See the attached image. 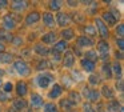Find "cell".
Wrapping results in <instances>:
<instances>
[{
    "label": "cell",
    "mask_w": 124,
    "mask_h": 112,
    "mask_svg": "<svg viewBox=\"0 0 124 112\" xmlns=\"http://www.w3.org/2000/svg\"><path fill=\"white\" fill-rule=\"evenodd\" d=\"M14 68H15V71H16L20 76H28L30 72H31L30 65H28L24 60H16L14 63Z\"/></svg>",
    "instance_id": "obj_1"
},
{
    "label": "cell",
    "mask_w": 124,
    "mask_h": 112,
    "mask_svg": "<svg viewBox=\"0 0 124 112\" xmlns=\"http://www.w3.org/2000/svg\"><path fill=\"white\" fill-rule=\"evenodd\" d=\"M36 81L40 88H48L49 84L54 81V76L51 73H41L36 77Z\"/></svg>",
    "instance_id": "obj_2"
},
{
    "label": "cell",
    "mask_w": 124,
    "mask_h": 112,
    "mask_svg": "<svg viewBox=\"0 0 124 112\" xmlns=\"http://www.w3.org/2000/svg\"><path fill=\"white\" fill-rule=\"evenodd\" d=\"M97 51H99L103 60L107 61L108 60V52H109V44L107 41H104V40H101V41L97 43Z\"/></svg>",
    "instance_id": "obj_3"
},
{
    "label": "cell",
    "mask_w": 124,
    "mask_h": 112,
    "mask_svg": "<svg viewBox=\"0 0 124 112\" xmlns=\"http://www.w3.org/2000/svg\"><path fill=\"white\" fill-rule=\"evenodd\" d=\"M3 27L4 29H8V31H11V29H14L16 27V21L14 19V15L7 13V15L3 16Z\"/></svg>",
    "instance_id": "obj_4"
},
{
    "label": "cell",
    "mask_w": 124,
    "mask_h": 112,
    "mask_svg": "<svg viewBox=\"0 0 124 112\" xmlns=\"http://www.w3.org/2000/svg\"><path fill=\"white\" fill-rule=\"evenodd\" d=\"M96 27H97V29H99V33H100V36L103 37V39H107L108 36H109V31H108V27L104 24V21L101 20L100 17H96Z\"/></svg>",
    "instance_id": "obj_5"
},
{
    "label": "cell",
    "mask_w": 124,
    "mask_h": 112,
    "mask_svg": "<svg viewBox=\"0 0 124 112\" xmlns=\"http://www.w3.org/2000/svg\"><path fill=\"white\" fill-rule=\"evenodd\" d=\"M70 21H71V19H70V15H68V13L59 12L56 15V20H55V23H57L60 27H65V25L70 24Z\"/></svg>",
    "instance_id": "obj_6"
},
{
    "label": "cell",
    "mask_w": 124,
    "mask_h": 112,
    "mask_svg": "<svg viewBox=\"0 0 124 112\" xmlns=\"http://www.w3.org/2000/svg\"><path fill=\"white\" fill-rule=\"evenodd\" d=\"M28 92V87H27V83L23 81V80H20V81L16 83V93L17 96H20V97H24L25 95H27Z\"/></svg>",
    "instance_id": "obj_7"
},
{
    "label": "cell",
    "mask_w": 124,
    "mask_h": 112,
    "mask_svg": "<svg viewBox=\"0 0 124 112\" xmlns=\"http://www.w3.org/2000/svg\"><path fill=\"white\" fill-rule=\"evenodd\" d=\"M73 64H75V56H73L72 52H65L64 57H63V65L65 67V68H72Z\"/></svg>",
    "instance_id": "obj_8"
},
{
    "label": "cell",
    "mask_w": 124,
    "mask_h": 112,
    "mask_svg": "<svg viewBox=\"0 0 124 112\" xmlns=\"http://www.w3.org/2000/svg\"><path fill=\"white\" fill-rule=\"evenodd\" d=\"M40 20V13L33 11V12H30L27 16H25V24L27 25H32V24L38 23Z\"/></svg>",
    "instance_id": "obj_9"
},
{
    "label": "cell",
    "mask_w": 124,
    "mask_h": 112,
    "mask_svg": "<svg viewBox=\"0 0 124 112\" xmlns=\"http://www.w3.org/2000/svg\"><path fill=\"white\" fill-rule=\"evenodd\" d=\"M123 107L120 105L117 100H111L107 103V112H121Z\"/></svg>",
    "instance_id": "obj_10"
},
{
    "label": "cell",
    "mask_w": 124,
    "mask_h": 112,
    "mask_svg": "<svg viewBox=\"0 0 124 112\" xmlns=\"http://www.w3.org/2000/svg\"><path fill=\"white\" fill-rule=\"evenodd\" d=\"M43 23L46 27H48V28H52V27H55V17L54 15H52L51 12H44L43 13Z\"/></svg>",
    "instance_id": "obj_11"
},
{
    "label": "cell",
    "mask_w": 124,
    "mask_h": 112,
    "mask_svg": "<svg viewBox=\"0 0 124 112\" xmlns=\"http://www.w3.org/2000/svg\"><path fill=\"white\" fill-rule=\"evenodd\" d=\"M87 99L89 100V103H99V99H100V92L97 89H89L87 91Z\"/></svg>",
    "instance_id": "obj_12"
},
{
    "label": "cell",
    "mask_w": 124,
    "mask_h": 112,
    "mask_svg": "<svg viewBox=\"0 0 124 112\" xmlns=\"http://www.w3.org/2000/svg\"><path fill=\"white\" fill-rule=\"evenodd\" d=\"M95 43L92 39H89V37L87 36H80L78 39V47L79 48H85V47H92Z\"/></svg>",
    "instance_id": "obj_13"
},
{
    "label": "cell",
    "mask_w": 124,
    "mask_h": 112,
    "mask_svg": "<svg viewBox=\"0 0 124 112\" xmlns=\"http://www.w3.org/2000/svg\"><path fill=\"white\" fill-rule=\"evenodd\" d=\"M31 105L33 108H40L43 105V97L39 93H32L31 95Z\"/></svg>",
    "instance_id": "obj_14"
},
{
    "label": "cell",
    "mask_w": 124,
    "mask_h": 112,
    "mask_svg": "<svg viewBox=\"0 0 124 112\" xmlns=\"http://www.w3.org/2000/svg\"><path fill=\"white\" fill-rule=\"evenodd\" d=\"M62 92H63L62 85H59V84H54V87H52L51 92L48 93V97H49V99H57L60 95H62Z\"/></svg>",
    "instance_id": "obj_15"
},
{
    "label": "cell",
    "mask_w": 124,
    "mask_h": 112,
    "mask_svg": "<svg viewBox=\"0 0 124 112\" xmlns=\"http://www.w3.org/2000/svg\"><path fill=\"white\" fill-rule=\"evenodd\" d=\"M103 21H104V24L105 25H113V24H116V19L113 17V15L111 12H104L103 13V19H101Z\"/></svg>",
    "instance_id": "obj_16"
},
{
    "label": "cell",
    "mask_w": 124,
    "mask_h": 112,
    "mask_svg": "<svg viewBox=\"0 0 124 112\" xmlns=\"http://www.w3.org/2000/svg\"><path fill=\"white\" fill-rule=\"evenodd\" d=\"M14 108L16 111H22V109H25L27 108V101L24 99L19 97V99H15L14 100Z\"/></svg>",
    "instance_id": "obj_17"
},
{
    "label": "cell",
    "mask_w": 124,
    "mask_h": 112,
    "mask_svg": "<svg viewBox=\"0 0 124 112\" xmlns=\"http://www.w3.org/2000/svg\"><path fill=\"white\" fill-rule=\"evenodd\" d=\"M80 64H81V68H83L85 72H92L95 69V63L87 60V59H83V60L80 61Z\"/></svg>",
    "instance_id": "obj_18"
},
{
    "label": "cell",
    "mask_w": 124,
    "mask_h": 112,
    "mask_svg": "<svg viewBox=\"0 0 124 112\" xmlns=\"http://www.w3.org/2000/svg\"><path fill=\"white\" fill-rule=\"evenodd\" d=\"M41 40H43V43H46V44H54V43L56 41V35H55V32H48V33L43 35Z\"/></svg>",
    "instance_id": "obj_19"
},
{
    "label": "cell",
    "mask_w": 124,
    "mask_h": 112,
    "mask_svg": "<svg viewBox=\"0 0 124 112\" xmlns=\"http://www.w3.org/2000/svg\"><path fill=\"white\" fill-rule=\"evenodd\" d=\"M68 48V44H67V41H64V40H60V41H57L56 44L54 45V49L52 51H55V52H59V53H62V52H64L65 49Z\"/></svg>",
    "instance_id": "obj_20"
},
{
    "label": "cell",
    "mask_w": 124,
    "mask_h": 112,
    "mask_svg": "<svg viewBox=\"0 0 124 112\" xmlns=\"http://www.w3.org/2000/svg\"><path fill=\"white\" fill-rule=\"evenodd\" d=\"M101 95L104 96L105 99H113L115 92L111 89V87H108V85H103V88H101Z\"/></svg>",
    "instance_id": "obj_21"
},
{
    "label": "cell",
    "mask_w": 124,
    "mask_h": 112,
    "mask_svg": "<svg viewBox=\"0 0 124 112\" xmlns=\"http://www.w3.org/2000/svg\"><path fill=\"white\" fill-rule=\"evenodd\" d=\"M97 53H96V51H93V49H89V51H87L85 53H84V59H87V60H89V61H92V63H95V61H97Z\"/></svg>",
    "instance_id": "obj_22"
},
{
    "label": "cell",
    "mask_w": 124,
    "mask_h": 112,
    "mask_svg": "<svg viewBox=\"0 0 124 112\" xmlns=\"http://www.w3.org/2000/svg\"><path fill=\"white\" fill-rule=\"evenodd\" d=\"M62 36H63V40H64V41H67V40L73 39L75 32H73L71 28H65V29H63V31H62Z\"/></svg>",
    "instance_id": "obj_23"
},
{
    "label": "cell",
    "mask_w": 124,
    "mask_h": 112,
    "mask_svg": "<svg viewBox=\"0 0 124 112\" xmlns=\"http://www.w3.org/2000/svg\"><path fill=\"white\" fill-rule=\"evenodd\" d=\"M35 52L38 53V55H40V56H43V57H46V56L49 53V49H48L47 47H43V45L38 44V45H35Z\"/></svg>",
    "instance_id": "obj_24"
},
{
    "label": "cell",
    "mask_w": 124,
    "mask_h": 112,
    "mask_svg": "<svg viewBox=\"0 0 124 112\" xmlns=\"http://www.w3.org/2000/svg\"><path fill=\"white\" fill-rule=\"evenodd\" d=\"M84 32H85V36L91 39V37L96 36V27L95 25H85L84 27Z\"/></svg>",
    "instance_id": "obj_25"
},
{
    "label": "cell",
    "mask_w": 124,
    "mask_h": 112,
    "mask_svg": "<svg viewBox=\"0 0 124 112\" xmlns=\"http://www.w3.org/2000/svg\"><path fill=\"white\" fill-rule=\"evenodd\" d=\"M27 7V1H12L11 3V8L15 11H23Z\"/></svg>",
    "instance_id": "obj_26"
},
{
    "label": "cell",
    "mask_w": 124,
    "mask_h": 112,
    "mask_svg": "<svg viewBox=\"0 0 124 112\" xmlns=\"http://www.w3.org/2000/svg\"><path fill=\"white\" fill-rule=\"evenodd\" d=\"M101 69H103V72H104V75L107 76V79H112V76H113V75H112V69H111V64L108 63V61L103 64V68Z\"/></svg>",
    "instance_id": "obj_27"
},
{
    "label": "cell",
    "mask_w": 124,
    "mask_h": 112,
    "mask_svg": "<svg viewBox=\"0 0 124 112\" xmlns=\"http://www.w3.org/2000/svg\"><path fill=\"white\" fill-rule=\"evenodd\" d=\"M111 69H112V75L115 73L116 76H119V79H120V75H121V65L117 63V61H115V63L111 65Z\"/></svg>",
    "instance_id": "obj_28"
},
{
    "label": "cell",
    "mask_w": 124,
    "mask_h": 112,
    "mask_svg": "<svg viewBox=\"0 0 124 112\" xmlns=\"http://www.w3.org/2000/svg\"><path fill=\"white\" fill-rule=\"evenodd\" d=\"M12 61V55L11 53H6V52H3V53H0V63H11Z\"/></svg>",
    "instance_id": "obj_29"
},
{
    "label": "cell",
    "mask_w": 124,
    "mask_h": 112,
    "mask_svg": "<svg viewBox=\"0 0 124 112\" xmlns=\"http://www.w3.org/2000/svg\"><path fill=\"white\" fill-rule=\"evenodd\" d=\"M62 5H63V1H60V0H52V1H49V8L54 11H59L62 8Z\"/></svg>",
    "instance_id": "obj_30"
},
{
    "label": "cell",
    "mask_w": 124,
    "mask_h": 112,
    "mask_svg": "<svg viewBox=\"0 0 124 112\" xmlns=\"http://www.w3.org/2000/svg\"><path fill=\"white\" fill-rule=\"evenodd\" d=\"M44 112H59L54 103H47L44 104Z\"/></svg>",
    "instance_id": "obj_31"
},
{
    "label": "cell",
    "mask_w": 124,
    "mask_h": 112,
    "mask_svg": "<svg viewBox=\"0 0 124 112\" xmlns=\"http://www.w3.org/2000/svg\"><path fill=\"white\" fill-rule=\"evenodd\" d=\"M60 107H62L63 109H65V111H67V109H71V108H72L73 104L71 103L68 99H65V100H62V101H60Z\"/></svg>",
    "instance_id": "obj_32"
},
{
    "label": "cell",
    "mask_w": 124,
    "mask_h": 112,
    "mask_svg": "<svg viewBox=\"0 0 124 112\" xmlns=\"http://www.w3.org/2000/svg\"><path fill=\"white\" fill-rule=\"evenodd\" d=\"M88 81H89V84H91V85H97L100 80H99V76H97V75H91L89 79H88Z\"/></svg>",
    "instance_id": "obj_33"
},
{
    "label": "cell",
    "mask_w": 124,
    "mask_h": 112,
    "mask_svg": "<svg viewBox=\"0 0 124 112\" xmlns=\"http://www.w3.org/2000/svg\"><path fill=\"white\" fill-rule=\"evenodd\" d=\"M72 99H76V104H78L79 103V101H80V93H79V92H75V91H72V92H71L70 93V99H68V100H72Z\"/></svg>",
    "instance_id": "obj_34"
},
{
    "label": "cell",
    "mask_w": 124,
    "mask_h": 112,
    "mask_svg": "<svg viewBox=\"0 0 124 112\" xmlns=\"http://www.w3.org/2000/svg\"><path fill=\"white\" fill-rule=\"evenodd\" d=\"M12 89H14V84H12L11 81L6 83V84L3 85V91H4L6 93H9V92H12Z\"/></svg>",
    "instance_id": "obj_35"
},
{
    "label": "cell",
    "mask_w": 124,
    "mask_h": 112,
    "mask_svg": "<svg viewBox=\"0 0 124 112\" xmlns=\"http://www.w3.org/2000/svg\"><path fill=\"white\" fill-rule=\"evenodd\" d=\"M47 68H49V63L47 60H41L40 63L38 64V69H39V71H41V69H47Z\"/></svg>",
    "instance_id": "obj_36"
},
{
    "label": "cell",
    "mask_w": 124,
    "mask_h": 112,
    "mask_svg": "<svg viewBox=\"0 0 124 112\" xmlns=\"http://www.w3.org/2000/svg\"><path fill=\"white\" fill-rule=\"evenodd\" d=\"M83 109H84V112H96V111H95V108L91 105V103H85L83 105Z\"/></svg>",
    "instance_id": "obj_37"
},
{
    "label": "cell",
    "mask_w": 124,
    "mask_h": 112,
    "mask_svg": "<svg viewBox=\"0 0 124 112\" xmlns=\"http://www.w3.org/2000/svg\"><path fill=\"white\" fill-rule=\"evenodd\" d=\"M116 45L119 47L120 52L124 49V40H123V37H119V39H116Z\"/></svg>",
    "instance_id": "obj_38"
},
{
    "label": "cell",
    "mask_w": 124,
    "mask_h": 112,
    "mask_svg": "<svg viewBox=\"0 0 124 112\" xmlns=\"http://www.w3.org/2000/svg\"><path fill=\"white\" fill-rule=\"evenodd\" d=\"M116 33L120 37H123V35H124V25L123 24H119V25L116 27Z\"/></svg>",
    "instance_id": "obj_39"
},
{
    "label": "cell",
    "mask_w": 124,
    "mask_h": 112,
    "mask_svg": "<svg viewBox=\"0 0 124 112\" xmlns=\"http://www.w3.org/2000/svg\"><path fill=\"white\" fill-rule=\"evenodd\" d=\"M52 56H54V60H55V61L62 60V53H59V52H55V51H52Z\"/></svg>",
    "instance_id": "obj_40"
},
{
    "label": "cell",
    "mask_w": 124,
    "mask_h": 112,
    "mask_svg": "<svg viewBox=\"0 0 124 112\" xmlns=\"http://www.w3.org/2000/svg\"><path fill=\"white\" fill-rule=\"evenodd\" d=\"M119 80V83H116V88H119V91H123V80L121 79H117Z\"/></svg>",
    "instance_id": "obj_41"
},
{
    "label": "cell",
    "mask_w": 124,
    "mask_h": 112,
    "mask_svg": "<svg viewBox=\"0 0 124 112\" xmlns=\"http://www.w3.org/2000/svg\"><path fill=\"white\" fill-rule=\"evenodd\" d=\"M8 100V95L7 93H0V101H7Z\"/></svg>",
    "instance_id": "obj_42"
},
{
    "label": "cell",
    "mask_w": 124,
    "mask_h": 112,
    "mask_svg": "<svg viewBox=\"0 0 124 112\" xmlns=\"http://www.w3.org/2000/svg\"><path fill=\"white\" fill-rule=\"evenodd\" d=\"M76 21H79V23H80V21H83L84 20V15H81V13H76Z\"/></svg>",
    "instance_id": "obj_43"
},
{
    "label": "cell",
    "mask_w": 124,
    "mask_h": 112,
    "mask_svg": "<svg viewBox=\"0 0 124 112\" xmlns=\"http://www.w3.org/2000/svg\"><path fill=\"white\" fill-rule=\"evenodd\" d=\"M116 59H117V60H123V53L116 51ZM117 60H116V61H117Z\"/></svg>",
    "instance_id": "obj_44"
},
{
    "label": "cell",
    "mask_w": 124,
    "mask_h": 112,
    "mask_svg": "<svg viewBox=\"0 0 124 112\" xmlns=\"http://www.w3.org/2000/svg\"><path fill=\"white\" fill-rule=\"evenodd\" d=\"M6 51V45H4L3 41H0V53H3Z\"/></svg>",
    "instance_id": "obj_45"
},
{
    "label": "cell",
    "mask_w": 124,
    "mask_h": 112,
    "mask_svg": "<svg viewBox=\"0 0 124 112\" xmlns=\"http://www.w3.org/2000/svg\"><path fill=\"white\" fill-rule=\"evenodd\" d=\"M12 43H14V44H20V43H22V39H19V37L12 39Z\"/></svg>",
    "instance_id": "obj_46"
},
{
    "label": "cell",
    "mask_w": 124,
    "mask_h": 112,
    "mask_svg": "<svg viewBox=\"0 0 124 112\" xmlns=\"http://www.w3.org/2000/svg\"><path fill=\"white\" fill-rule=\"evenodd\" d=\"M7 4H8V1H6V0H3V1H0V9H1V8H4Z\"/></svg>",
    "instance_id": "obj_47"
},
{
    "label": "cell",
    "mask_w": 124,
    "mask_h": 112,
    "mask_svg": "<svg viewBox=\"0 0 124 112\" xmlns=\"http://www.w3.org/2000/svg\"><path fill=\"white\" fill-rule=\"evenodd\" d=\"M67 3H68L70 7H76V5H78V1H67Z\"/></svg>",
    "instance_id": "obj_48"
},
{
    "label": "cell",
    "mask_w": 124,
    "mask_h": 112,
    "mask_svg": "<svg viewBox=\"0 0 124 112\" xmlns=\"http://www.w3.org/2000/svg\"><path fill=\"white\" fill-rule=\"evenodd\" d=\"M8 112H16V109H15L14 107H12V108H9V109H8Z\"/></svg>",
    "instance_id": "obj_49"
},
{
    "label": "cell",
    "mask_w": 124,
    "mask_h": 112,
    "mask_svg": "<svg viewBox=\"0 0 124 112\" xmlns=\"http://www.w3.org/2000/svg\"><path fill=\"white\" fill-rule=\"evenodd\" d=\"M3 87V81H1V79H0V88Z\"/></svg>",
    "instance_id": "obj_50"
},
{
    "label": "cell",
    "mask_w": 124,
    "mask_h": 112,
    "mask_svg": "<svg viewBox=\"0 0 124 112\" xmlns=\"http://www.w3.org/2000/svg\"><path fill=\"white\" fill-rule=\"evenodd\" d=\"M4 73V71H0V75H3Z\"/></svg>",
    "instance_id": "obj_51"
},
{
    "label": "cell",
    "mask_w": 124,
    "mask_h": 112,
    "mask_svg": "<svg viewBox=\"0 0 124 112\" xmlns=\"http://www.w3.org/2000/svg\"><path fill=\"white\" fill-rule=\"evenodd\" d=\"M27 112H32V111H27Z\"/></svg>",
    "instance_id": "obj_52"
},
{
    "label": "cell",
    "mask_w": 124,
    "mask_h": 112,
    "mask_svg": "<svg viewBox=\"0 0 124 112\" xmlns=\"http://www.w3.org/2000/svg\"><path fill=\"white\" fill-rule=\"evenodd\" d=\"M0 112H1V109H0Z\"/></svg>",
    "instance_id": "obj_53"
}]
</instances>
